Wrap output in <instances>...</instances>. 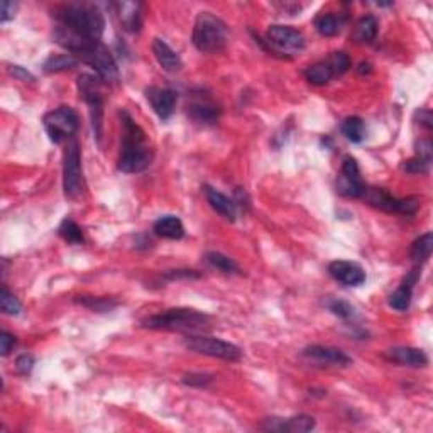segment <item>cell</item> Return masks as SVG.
<instances>
[{
	"label": "cell",
	"instance_id": "cell-1",
	"mask_svg": "<svg viewBox=\"0 0 433 433\" xmlns=\"http://www.w3.org/2000/svg\"><path fill=\"white\" fill-rule=\"evenodd\" d=\"M124 138L119 156V169L122 173H140L153 161V151L146 144V134L127 113H122Z\"/></svg>",
	"mask_w": 433,
	"mask_h": 433
},
{
	"label": "cell",
	"instance_id": "cell-2",
	"mask_svg": "<svg viewBox=\"0 0 433 433\" xmlns=\"http://www.w3.org/2000/svg\"><path fill=\"white\" fill-rule=\"evenodd\" d=\"M56 19L59 22L58 26H62L63 29L86 39L100 41L105 29L104 14L93 6H78V3L64 6L58 9Z\"/></svg>",
	"mask_w": 433,
	"mask_h": 433
},
{
	"label": "cell",
	"instance_id": "cell-3",
	"mask_svg": "<svg viewBox=\"0 0 433 433\" xmlns=\"http://www.w3.org/2000/svg\"><path fill=\"white\" fill-rule=\"evenodd\" d=\"M208 315L192 308H171L163 313L151 315L140 324L151 330H173V332H193L208 324Z\"/></svg>",
	"mask_w": 433,
	"mask_h": 433
},
{
	"label": "cell",
	"instance_id": "cell-4",
	"mask_svg": "<svg viewBox=\"0 0 433 433\" xmlns=\"http://www.w3.org/2000/svg\"><path fill=\"white\" fill-rule=\"evenodd\" d=\"M193 44L201 53H219L227 44V28L210 12L199 14L193 28Z\"/></svg>",
	"mask_w": 433,
	"mask_h": 433
},
{
	"label": "cell",
	"instance_id": "cell-5",
	"mask_svg": "<svg viewBox=\"0 0 433 433\" xmlns=\"http://www.w3.org/2000/svg\"><path fill=\"white\" fill-rule=\"evenodd\" d=\"M183 344L188 351L196 352V354L215 357V359L222 360H230V362H235V360H239L242 357V351L237 345L222 339H215V337L188 335Z\"/></svg>",
	"mask_w": 433,
	"mask_h": 433
},
{
	"label": "cell",
	"instance_id": "cell-6",
	"mask_svg": "<svg viewBox=\"0 0 433 433\" xmlns=\"http://www.w3.org/2000/svg\"><path fill=\"white\" fill-rule=\"evenodd\" d=\"M43 122L49 139L56 144L73 139L80 125L77 112L71 107H58L51 110L44 116Z\"/></svg>",
	"mask_w": 433,
	"mask_h": 433
},
{
	"label": "cell",
	"instance_id": "cell-7",
	"mask_svg": "<svg viewBox=\"0 0 433 433\" xmlns=\"http://www.w3.org/2000/svg\"><path fill=\"white\" fill-rule=\"evenodd\" d=\"M63 188L66 196H70V199H78L82 195V158H80V144L75 138L68 140L66 149H64Z\"/></svg>",
	"mask_w": 433,
	"mask_h": 433
},
{
	"label": "cell",
	"instance_id": "cell-8",
	"mask_svg": "<svg viewBox=\"0 0 433 433\" xmlns=\"http://www.w3.org/2000/svg\"><path fill=\"white\" fill-rule=\"evenodd\" d=\"M362 199L371 203L372 207L381 208L385 212H391V214H406L412 215L418 210V205L420 201L415 196H409V199H394L391 193H387L383 188H367L364 190Z\"/></svg>",
	"mask_w": 433,
	"mask_h": 433
},
{
	"label": "cell",
	"instance_id": "cell-9",
	"mask_svg": "<svg viewBox=\"0 0 433 433\" xmlns=\"http://www.w3.org/2000/svg\"><path fill=\"white\" fill-rule=\"evenodd\" d=\"M80 62L90 64L95 71L98 73V78L102 82L107 83H117L119 82V68H117L116 59L110 55V51L104 46L102 43L93 44L92 48L86 49L82 56H80Z\"/></svg>",
	"mask_w": 433,
	"mask_h": 433
},
{
	"label": "cell",
	"instance_id": "cell-10",
	"mask_svg": "<svg viewBox=\"0 0 433 433\" xmlns=\"http://www.w3.org/2000/svg\"><path fill=\"white\" fill-rule=\"evenodd\" d=\"M78 90L83 100L89 104L90 116H92V127L95 138L100 140L102 138V113H104V98H102L100 89H98V80L92 75H82L78 78Z\"/></svg>",
	"mask_w": 433,
	"mask_h": 433
},
{
	"label": "cell",
	"instance_id": "cell-11",
	"mask_svg": "<svg viewBox=\"0 0 433 433\" xmlns=\"http://www.w3.org/2000/svg\"><path fill=\"white\" fill-rule=\"evenodd\" d=\"M268 44L279 55H296L305 48V37L290 26H271L266 34Z\"/></svg>",
	"mask_w": 433,
	"mask_h": 433
},
{
	"label": "cell",
	"instance_id": "cell-12",
	"mask_svg": "<svg viewBox=\"0 0 433 433\" xmlns=\"http://www.w3.org/2000/svg\"><path fill=\"white\" fill-rule=\"evenodd\" d=\"M366 185L360 180V171L354 158H345L342 165L340 180L337 183V192L349 199H362Z\"/></svg>",
	"mask_w": 433,
	"mask_h": 433
},
{
	"label": "cell",
	"instance_id": "cell-13",
	"mask_svg": "<svg viewBox=\"0 0 433 433\" xmlns=\"http://www.w3.org/2000/svg\"><path fill=\"white\" fill-rule=\"evenodd\" d=\"M303 357L310 362L320 364V366L333 367H347L352 364V359L344 351L335 347H326V345H310L303 351Z\"/></svg>",
	"mask_w": 433,
	"mask_h": 433
},
{
	"label": "cell",
	"instance_id": "cell-14",
	"mask_svg": "<svg viewBox=\"0 0 433 433\" xmlns=\"http://www.w3.org/2000/svg\"><path fill=\"white\" fill-rule=\"evenodd\" d=\"M329 273L333 279L344 286H360L366 281V271L357 263L351 261H333L329 266Z\"/></svg>",
	"mask_w": 433,
	"mask_h": 433
},
{
	"label": "cell",
	"instance_id": "cell-15",
	"mask_svg": "<svg viewBox=\"0 0 433 433\" xmlns=\"http://www.w3.org/2000/svg\"><path fill=\"white\" fill-rule=\"evenodd\" d=\"M264 430L268 432H288V433H306L315 428V420L308 415H298L293 418H266Z\"/></svg>",
	"mask_w": 433,
	"mask_h": 433
},
{
	"label": "cell",
	"instance_id": "cell-16",
	"mask_svg": "<svg viewBox=\"0 0 433 433\" xmlns=\"http://www.w3.org/2000/svg\"><path fill=\"white\" fill-rule=\"evenodd\" d=\"M146 97L149 100L151 107L156 113H158L159 119L168 120L173 116L174 107H176V93L169 89H158V86H151L146 90Z\"/></svg>",
	"mask_w": 433,
	"mask_h": 433
},
{
	"label": "cell",
	"instance_id": "cell-17",
	"mask_svg": "<svg viewBox=\"0 0 433 433\" xmlns=\"http://www.w3.org/2000/svg\"><path fill=\"white\" fill-rule=\"evenodd\" d=\"M386 357L391 362L408 367H425L428 364L427 354L415 347H393L386 352Z\"/></svg>",
	"mask_w": 433,
	"mask_h": 433
},
{
	"label": "cell",
	"instance_id": "cell-18",
	"mask_svg": "<svg viewBox=\"0 0 433 433\" xmlns=\"http://www.w3.org/2000/svg\"><path fill=\"white\" fill-rule=\"evenodd\" d=\"M153 53H154L156 59H158L159 66H161L165 71H168V73H174V71H178L181 66H183L180 55H178V53L163 39H154Z\"/></svg>",
	"mask_w": 433,
	"mask_h": 433
},
{
	"label": "cell",
	"instance_id": "cell-19",
	"mask_svg": "<svg viewBox=\"0 0 433 433\" xmlns=\"http://www.w3.org/2000/svg\"><path fill=\"white\" fill-rule=\"evenodd\" d=\"M188 113L192 116L193 120L200 124H214L219 119L220 109L215 102H212L210 98H196L190 104Z\"/></svg>",
	"mask_w": 433,
	"mask_h": 433
},
{
	"label": "cell",
	"instance_id": "cell-20",
	"mask_svg": "<svg viewBox=\"0 0 433 433\" xmlns=\"http://www.w3.org/2000/svg\"><path fill=\"white\" fill-rule=\"evenodd\" d=\"M205 195H207L208 203H210V207L214 208L217 214L222 215L229 222H234L235 217H237V208H235V203L229 196L220 193L219 190L210 188V186H205Z\"/></svg>",
	"mask_w": 433,
	"mask_h": 433
},
{
	"label": "cell",
	"instance_id": "cell-21",
	"mask_svg": "<svg viewBox=\"0 0 433 433\" xmlns=\"http://www.w3.org/2000/svg\"><path fill=\"white\" fill-rule=\"evenodd\" d=\"M154 234L159 235L163 239H171V241H178L185 235V227L178 217L174 215H166L161 217L154 222Z\"/></svg>",
	"mask_w": 433,
	"mask_h": 433
},
{
	"label": "cell",
	"instance_id": "cell-22",
	"mask_svg": "<svg viewBox=\"0 0 433 433\" xmlns=\"http://www.w3.org/2000/svg\"><path fill=\"white\" fill-rule=\"evenodd\" d=\"M119 19L125 31L139 33L140 29V3L138 2H122L119 3Z\"/></svg>",
	"mask_w": 433,
	"mask_h": 433
},
{
	"label": "cell",
	"instance_id": "cell-23",
	"mask_svg": "<svg viewBox=\"0 0 433 433\" xmlns=\"http://www.w3.org/2000/svg\"><path fill=\"white\" fill-rule=\"evenodd\" d=\"M376 36H378V21L372 16H364L359 22H357L354 39L357 43L369 44L376 39Z\"/></svg>",
	"mask_w": 433,
	"mask_h": 433
},
{
	"label": "cell",
	"instance_id": "cell-24",
	"mask_svg": "<svg viewBox=\"0 0 433 433\" xmlns=\"http://www.w3.org/2000/svg\"><path fill=\"white\" fill-rule=\"evenodd\" d=\"M342 134L351 142H362L366 138V124L360 117H347L340 125Z\"/></svg>",
	"mask_w": 433,
	"mask_h": 433
},
{
	"label": "cell",
	"instance_id": "cell-25",
	"mask_svg": "<svg viewBox=\"0 0 433 433\" xmlns=\"http://www.w3.org/2000/svg\"><path fill=\"white\" fill-rule=\"evenodd\" d=\"M433 249V235L432 232L423 234L421 237H418L412 248V259L416 266L427 263L428 257L432 256Z\"/></svg>",
	"mask_w": 433,
	"mask_h": 433
},
{
	"label": "cell",
	"instance_id": "cell-26",
	"mask_svg": "<svg viewBox=\"0 0 433 433\" xmlns=\"http://www.w3.org/2000/svg\"><path fill=\"white\" fill-rule=\"evenodd\" d=\"M80 63V59L73 55H53L44 62V71L46 73H59L75 68Z\"/></svg>",
	"mask_w": 433,
	"mask_h": 433
},
{
	"label": "cell",
	"instance_id": "cell-27",
	"mask_svg": "<svg viewBox=\"0 0 433 433\" xmlns=\"http://www.w3.org/2000/svg\"><path fill=\"white\" fill-rule=\"evenodd\" d=\"M305 77L311 85L322 86V85H326V83L333 78V73L325 62H318V63L311 64L308 70L305 71Z\"/></svg>",
	"mask_w": 433,
	"mask_h": 433
},
{
	"label": "cell",
	"instance_id": "cell-28",
	"mask_svg": "<svg viewBox=\"0 0 433 433\" xmlns=\"http://www.w3.org/2000/svg\"><path fill=\"white\" fill-rule=\"evenodd\" d=\"M412 284L403 283L393 295L389 296V306L398 311H406L412 305Z\"/></svg>",
	"mask_w": 433,
	"mask_h": 433
},
{
	"label": "cell",
	"instance_id": "cell-29",
	"mask_svg": "<svg viewBox=\"0 0 433 433\" xmlns=\"http://www.w3.org/2000/svg\"><path fill=\"white\" fill-rule=\"evenodd\" d=\"M205 261L212 266V268L219 269V271L225 273V275H234V273H239V266L235 261L227 257L225 254L220 252H208L205 256Z\"/></svg>",
	"mask_w": 433,
	"mask_h": 433
},
{
	"label": "cell",
	"instance_id": "cell-30",
	"mask_svg": "<svg viewBox=\"0 0 433 433\" xmlns=\"http://www.w3.org/2000/svg\"><path fill=\"white\" fill-rule=\"evenodd\" d=\"M325 63L330 66L333 77H340V75L347 73L349 68H351V58H349L347 53L344 51L332 53V55L325 59Z\"/></svg>",
	"mask_w": 433,
	"mask_h": 433
},
{
	"label": "cell",
	"instance_id": "cell-31",
	"mask_svg": "<svg viewBox=\"0 0 433 433\" xmlns=\"http://www.w3.org/2000/svg\"><path fill=\"white\" fill-rule=\"evenodd\" d=\"M315 28H317V31L320 33L322 36L332 37L340 31V21L335 16H332V14H324V16L317 17Z\"/></svg>",
	"mask_w": 433,
	"mask_h": 433
},
{
	"label": "cell",
	"instance_id": "cell-32",
	"mask_svg": "<svg viewBox=\"0 0 433 433\" xmlns=\"http://www.w3.org/2000/svg\"><path fill=\"white\" fill-rule=\"evenodd\" d=\"M59 235L70 244H83V232L82 229L73 222V220H63V223L59 225Z\"/></svg>",
	"mask_w": 433,
	"mask_h": 433
},
{
	"label": "cell",
	"instance_id": "cell-33",
	"mask_svg": "<svg viewBox=\"0 0 433 433\" xmlns=\"http://www.w3.org/2000/svg\"><path fill=\"white\" fill-rule=\"evenodd\" d=\"M0 308H2L3 313H7V315H19L22 310L19 300L10 293L9 288H7L6 284H3L2 291H0Z\"/></svg>",
	"mask_w": 433,
	"mask_h": 433
},
{
	"label": "cell",
	"instance_id": "cell-34",
	"mask_svg": "<svg viewBox=\"0 0 433 433\" xmlns=\"http://www.w3.org/2000/svg\"><path fill=\"white\" fill-rule=\"evenodd\" d=\"M77 302L82 303L83 306H86V308L93 310V311H110L112 308H116L117 303L116 302H110V300H105V298H90V296H80V300H77Z\"/></svg>",
	"mask_w": 433,
	"mask_h": 433
},
{
	"label": "cell",
	"instance_id": "cell-35",
	"mask_svg": "<svg viewBox=\"0 0 433 433\" xmlns=\"http://www.w3.org/2000/svg\"><path fill=\"white\" fill-rule=\"evenodd\" d=\"M329 308L333 315L342 318H351L352 315H354V306H352L351 303L344 302V300H332V302L329 303Z\"/></svg>",
	"mask_w": 433,
	"mask_h": 433
},
{
	"label": "cell",
	"instance_id": "cell-36",
	"mask_svg": "<svg viewBox=\"0 0 433 433\" xmlns=\"http://www.w3.org/2000/svg\"><path fill=\"white\" fill-rule=\"evenodd\" d=\"M428 168H430V163L423 161V159H420V158L409 159V161H406V165H405V171H408V173H413V174L427 173Z\"/></svg>",
	"mask_w": 433,
	"mask_h": 433
},
{
	"label": "cell",
	"instance_id": "cell-37",
	"mask_svg": "<svg viewBox=\"0 0 433 433\" xmlns=\"http://www.w3.org/2000/svg\"><path fill=\"white\" fill-rule=\"evenodd\" d=\"M0 21L7 22L9 19H12L16 16V10H17V3L9 2V0H3L2 6H0Z\"/></svg>",
	"mask_w": 433,
	"mask_h": 433
},
{
	"label": "cell",
	"instance_id": "cell-38",
	"mask_svg": "<svg viewBox=\"0 0 433 433\" xmlns=\"http://www.w3.org/2000/svg\"><path fill=\"white\" fill-rule=\"evenodd\" d=\"M416 158L423 159V161L432 163V142L430 140H420L418 142V149H416Z\"/></svg>",
	"mask_w": 433,
	"mask_h": 433
},
{
	"label": "cell",
	"instance_id": "cell-39",
	"mask_svg": "<svg viewBox=\"0 0 433 433\" xmlns=\"http://www.w3.org/2000/svg\"><path fill=\"white\" fill-rule=\"evenodd\" d=\"M16 366H17V371L21 372V374H29V372L33 371V366H34L33 356H28V354L21 356L17 359Z\"/></svg>",
	"mask_w": 433,
	"mask_h": 433
},
{
	"label": "cell",
	"instance_id": "cell-40",
	"mask_svg": "<svg viewBox=\"0 0 433 433\" xmlns=\"http://www.w3.org/2000/svg\"><path fill=\"white\" fill-rule=\"evenodd\" d=\"M14 344H16V339H14L9 332H2V335H0V354L2 356L9 354L10 349L14 347Z\"/></svg>",
	"mask_w": 433,
	"mask_h": 433
},
{
	"label": "cell",
	"instance_id": "cell-41",
	"mask_svg": "<svg viewBox=\"0 0 433 433\" xmlns=\"http://www.w3.org/2000/svg\"><path fill=\"white\" fill-rule=\"evenodd\" d=\"M9 73L12 75L14 78L21 80V82H34L33 75L29 73L28 70H24L22 66H17V64H12V66H9Z\"/></svg>",
	"mask_w": 433,
	"mask_h": 433
},
{
	"label": "cell",
	"instance_id": "cell-42",
	"mask_svg": "<svg viewBox=\"0 0 433 433\" xmlns=\"http://www.w3.org/2000/svg\"><path fill=\"white\" fill-rule=\"evenodd\" d=\"M210 381V378L205 374H188L183 378V383L185 385H190V386H207V383Z\"/></svg>",
	"mask_w": 433,
	"mask_h": 433
},
{
	"label": "cell",
	"instance_id": "cell-43",
	"mask_svg": "<svg viewBox=\"0 0 433 433\" xmlns=\"http://www.w3.org/2000/svg\"><path fill=\"white\" fill-rule=\"evenodd\" d=\"M418 116H420V125H423V127H427L428 131H430L432 122H433V117H432L430 110H420V112H418Z\"/></svg>",
	"mask_w": 433,
	"mask_h": 433
}]
</instances>
